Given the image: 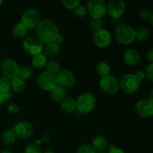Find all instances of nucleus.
Wrapping results in <instances>:
<instances>
[{
    "mask_svg": "<svg viewBox=\"0 0 153 153\" xmlns=\"http://www.w3.org/2000/svg\"><path fill=\"white\" fill-rule=\"evenodd\" d=\"M36 37L43 43H47L54 42L57 36L59 34L58 28L56 24L49 19L41 20L37 28H35Z\"/></svg>",
    "mask_w": 153,
    "mask_h": 153,
    "instance_id": "1",
    "label": "nucleus"
},
{
    "mask_svg": "<svg viewBox=\"0 0 153 153\" xmlns=\"http://www.w3.org/2000/svg\"><path fill=\"white\" fill-rule=\"evenodd\" d=\"M115 38L119 43L125 46L131 44L135 40L134 29L128 24H120L115 29Z\"/></svg>",
    "mask_w": 153,
    "mask_h": 153,
    "instance_id": "2",
    "label": "nucleus"
},
{
    "mask_svg": "<svg viewBox=\"0 0 153 153\" xmlns=\"http://www.w3.org/2000/svg\"><path fill=\"white\" fill-rule=\"evenodd\" d=\"M76 101V110L81 114H89L95 109L97 105V99L90 93H84L79 96Z\"/></svg>",
    "mask_w": 153,
    "mask_h": 153,
    "instance_id": "3",
    "label": "nucleus"
},
{
    "mask_svg": "<svg viewBox=\"0 0 153 153\" xmlns=\"http://www.w3.org/2000/svg\"><path fill=\"white\" fill-rule=\"evenodd\" d=\"M87 10L93 19H101L107 13V4L104 0H90Z\"/></svg>",
    "mask_w": 153,
    "mask_h": 153,
    "instance_id": "4",
    "label": "nucleus"
},
{
    "mask_svg": "<svg viewBox=\"0 0 153 153\" xmlns=\"http://www.w3.org/2000/svg\"><path fill=\"white\" fill-rule=\"evenodd\" d=\"M120 89L128 94L137 92L140 87V82L136 79L134 75L126 74L119 81Z\"/></svg>",
    "mask_w": 153,
    "mask_h": 153,
    "instance_id": "5",
    "label": "nucleus"
},
{
    "mask_svg": "<svg viewBox=\"0 0 153 153\" xmlns=\"http://www.w3.org/2000/svg\"><path fill=\"white\" fill-rule=\"evenodd\" d=\"M40 22L41 15L39 10L35 8H30L25 10L21 17V22L26 27L27 29L36 28Z\"/></svg>",
    "mask_w": 153,
    "mask_h": 153,
    "instance_id": "6",
    "label": "nucleus"
},
{
    "mask_svg": "<svg viewBox=\"0 0 153 153\" xmlns=\"http://www.w3.org/2000/svg\"><path fill=\"white\" fill-rule=\"evenodd\" d=\"M37 84L39 87L44 91H51L55 86L58 85L56 75L52 74L45 70L39 75L37 78Z\"/></svg>",
    "mask_w": 153,
    "mask_h": 153,
    "instance_id": "7",
    "label": "nucleus"
},
{
    "mask_svg": "<svg viewBox=\"0 0 153 153\" xmlns=\"http://www.w3.org/2000/svg\"><path fill=\"white\" fill-rule=\"evenodd\" d=\"M43 47V43L34 36L26 37L23 41L24 49L27 53L32 56L42 53Z\"/></svg>",
    "mask_w": 153,
    "mask_h": 153,
    "instance_id": "8",
    "label": "nucleus"
},
{
    "mask_svg": "<svg viewBox=\"0 0 153 153\" xmlns=\"http://www.w3.org/2000/svg\"><path fill=\"white\" fill-rule=\"evenodd\" d=\"M100 88L103 92L108 94H116L120 90L119 82L113 76L101 78L100 81Z\"/></svg>",
    "mask_w": 153,
    "mask_h": 153,
    "instance_id": "9",
    "label": "nucleus"
},
{
    "mask_svg": "<svg viewBox=\"0 0 153 153\" xmlns=\"http://www.w3.org/2000/svg\"><path fill=\"white\" fill-rule=\"evenodd\" d=\"M134 109L137 114L141 118H150L153 115V102L148 99L139 100L136 103Z\"/></svg>",
    "mask_w": 153,
    "mask_h": 153,
    "instance_id": "10",
    "label": "nucleus"
},
{
    "mask_svg": "<svg viewBox=\"0 0 153 153\" xmlns=\"http://www.w3.org/2000/svg\"><path fill=\"white\" fill-rule=\"evenodd\" d=\"M12 131H13L16 137L25 139L32 135L33 132H34V127L30 122L21 121V122L17 123L13 126Z\"/></svg>",
    "mask_w": 153,
    "mask_h": 153,
    "instance_id": "11",
    "label": "nucleus"
},
{
    "mask_svg": "<svg viewBox=\"0 0 153 153\" xmlns=\"http://www.w3.org/2000/svg\"><path fill=\"white\" fill-rule=\"evenodd\" d=\"M1 71L3 76L12 79L19 75V66L14 60L6 59L1 63Z\"/></svg>",
    "mask_w": 153,
    "mask_h": 153,
    "instance_id": "12",
    "label": "nucleus"
},
{
    "mask_svg": "<svg viewBox=\"0 0 153 153\" xmlns=\"http://www.w3.org/2000/svg\"><path fill=\"white\" fill-rule=\"evenodd\" d=\"M57 84L63 88H70L76 84V77L69 70H62L56 75Z\"/></svg>",
    "mask_w": 153,
    "mask_h": 153,
    "instance_id": "13",
    "label": "nucleus"
},
{
    "mask_svg": "<svg viewBox=\"0 0 153 153\" xmlns=\"http://www.w3.org/2000/svg\"><path fill=\"white\" fill-rule=\"evenodd\" d=\"M111 35L105 29L101 28L94 31L93 34V41L94 44L100 48H105L111 43Z\"/></svg>",
    "mask_w": 153,
    "mask_h": 153,
    "instance_id": "14",
    "label": "nucleus"
},
{
    "mask_svg": "<svg viewBox=\"0 0 153 153\" xmlns=\"http://www.w3.org/2000/svg\"><path fill=\"white\" fill-rule=\"evenodd\" d=\"M126 4L122 0H111L107 4V13L112 18H120L125 12Z\"/></svg>",
    "mask_w": 153,
    "mask_h": 153,
    "instance_id": "15",
    "label": "nucleus"
},
{
    "mask_svg": "<svg viewBox=\"0 0 153 153\" xmlns=\"http://www.w3.org/2000/svg\"><path fill=\"white\" fill-rule=\"evenodd\" d=\"M123 61L126 64L130 67L137 65L140 61V55L139 52L134 49H128L123 55Z\"/></svg>",
    "mask_w": 153,
    "mask_h": 153,
    "instance_id": "16",
    "label": "nucleus"
},
{
    "mask_svg": "<svg viewBox=\"0 0 153 153\" xmlns=\"http://www.w3.org/2000/svg\"><path fill=\"white\" fill-rule=\"evenodd\" d=\"M51 97L55 102H61L63 100L67 98V91L64 88H61L59 85L55 86L52 91H50Z\"/></svg>",
    "mask_w": 153,
    "mask_h": 153,
    "instance_id": "17",
    "label": "nucleus"
},
{
    "mask_svg": "<svg viewBox=\"0 0 153 153\" xmlns=\"http://www.w3.org/2000/svg\"><path fill=\"white\" fill-rule=\"evenodd\" d=\"M91 145L96 152L104 151L108 146V140L105 136L97 135L94 138Z\"/></svg>",
    "mask_w": 153,
    "mask_h": 153,
    "instance_id": "18",
    "label": "nucleus"
},
{
    "mask_svg": "<svg viewBox=\"0 0 153 153\" xmlns=\"http://www.w3.org/2000/svg\"><path fill=\"white\" fill-rule=\"evenodd\" d=\"M26 88L25 81L19 76L13 78L10 80V88L16 93H21Z\"/></svg>",
    "mask_w": 153,
    "mask_h": 153,
    "instance_id": "19",
    "label": "nucleus"
},
{
    "mask_svg": "<svg viewBox=\"0 0 153 153\" xmlns=\"http://www.w3.org/2000/svg\"><path fill=\"white\" fill-rule=\"evenodd\" d=\"M62 111L67 114H72L76 111V101L73 98H66L61 102Z\"/></svg>",
    "mask_w": 153,
    "mask_h": 153,
    "instance_id": "20",
    "label": "nucleus"
},
{
    "mask_svg": "<svg viewBox=\"0 0 153 153\" xmlns=\"http://www.w3.org/2000/svg\"><path fill=\"white\" fill-rule=\"evenodd\" d=\"M59 44L56 43L55 41L46 44V46L43 47V50L44 51V55L49 57H55L57 56L59 53Z\"/></svg>",
    "mask_w": 153,
    "mask_h": 153,
    "instance_id": "21",
    "label": "nucleus"
},
{
    "mask_svg": "<svg viewBox=\"0 0 153 153\" xmlns=\"http://www.w3.org/2000/svg\"><path fill=\"white\" fill-rule=\"evenodd\" d=\"M46 63H47V58L43 53H40L34 55L32 60H31V64H32L33 67L36 69H38V70L46 67Z\"/></svg>",
    "mask_w": 153,
    "mask_h": 153,
    "instance_id": "22",
    "label": "nucleus"
},
{
    "mask_svg": "<svg viewBox=\"0 0 153 153\" xmlns=\"http://www.w3.org/2000/svg\"><path fill=\"white\" fill-rule=\"evenodd\" d=\"M16 137L12 130H6L1 135V140L6 146H11L16 142Z\"/></svg>",
    "mask_w": 153,
    "mask_h": 153,
    "instance_id": "23",
    "label": "nucleus"
},
{
    "mask_svg": "<svg viewBox=\"0 0 153 153\" xmlns=\"http://www.w3.org/2000/svg\"><path fill=\"white\" fill-rule=\"evenodd\" d=\"M27 30L28 29L26 28V27L20 22L15 24L14 26L13 27V29H12V33L15 37L21 39L26 36Z\"/></svg>",
    "mask_w": 153,
    "mask_h": 153,
    "instance_id": "24",
    "label": "nucleus"
},
{
    "mask_svg": "<svg viewBox=\"0 0 153 153\" xmlns=\"http://www.w3.org/2000/svg\"><path fill=\"white\" fill-rule=\"evenodd\" d=\"M134 36H135V39H137L139 41H145L149 39L150 33L147 28L140 26L134 30Z\"/></svg>",
    "mask_w": 153,
    "mask_h": 153,
    "instance_id": "25",
    "label": "nucleus"
},
{
    "mask_svg": "<svg viewBox=\"0 0 153 153\" xmlns=\"http://www.w3.org/2000/svg\"><path fill=\"white\" fill-rule=\"evenodd\" d=\"M97 73L101 78L109 76L111 73V67L108 63L101 61L97 65Z\"/></svg>",
    "mask_w": 153,
    "mask_h": 153,
    "instance_id": "26",
    "label": "nucleus"
},
{
    "mask_svg": "<svg viewBox=\"0 0 153 153\" xmlns=\"http://www.w3.org/2000/svg\"><path fill=\"white\" fill-rule=\"evenodd\" d=\"M46 71L52 73V74L57 75L60 71H61V65L58 61H50L46 63Z\"/></svg>",
    "mask_w": 153,
    "mask_h": 153,
    "instance_id": "27",
    "label": "nucleus"
},
{
    "mask_svg": "<svg viewBox=\"0 0 153 153\" xmlns=\"http://www.w3.org/2000/svg\"><path fill=\"white\" fill-rule=\"evenodd\" d=\"M33 72L31 70V68L27 66H22V67H19V75L18 76H19L20 78H22L24 80H26V79H29L32 77Z\"/></svg>",
    "mask_w": 153,
    "mask_h": 153,
    "instance_id": "28",
    "label": "nucleus"
},
{
    "mask_svg": "<svg viewBox=\"0 0 153 153\" xmlns=\"http://www.w3.org/2000/svg\"><path fill=\"white\" fill-rule=\"evenodd\" d=\"M73 14L78 18H84L88 14V10L87 7H85L83 4H79L78 5L74 10H73Z\"/></svg>",
    "mask_w": 153,
    "mask_h": 153,
    "instance_id": "29",
    "label": "nucleus"
},
{
    "mask_svg": "<svg viewBox=\"0 0 153 153\" xmlns=\"http://www.w3.org/2000/svg\"><path fill=\"white\" fill-rule=\"evenodd\" d=\"M10 91V79L4 76L0 77V92H7Z\"/></svg>",
    "mask_w": 153,
    "mask_h": 153,
    "instance_id": "30",
    "label": "nucleus"
},
{
    "mask_svg": "<svg viewBox=\"0 0 153 153\" xmlns=\"http://www.w3.org/2000/svg\"><path fill=\"white\" fill-rule=\"evenodd\" d=\"M61 3L67 9L74 10L78 5H79L81 1L79 0H62Z\"/></svg>",
    "mask_w": 153,
    "mask_h": 153,
    "instance_id": "31",
    "label": "nucleus"
},
{
    "mask_svg": "<svg viewBox=\"0 0 153 153\" xmlns=\"http://www.w3.org/2000/svg\"><path fill=\"white\" fill-rule=\"evenodd\" d=\"M76 153H96V151L91 144L84 143L78 148Z\"/></svg>",
    "mask_w": 153,
    "mask_h": 153,
    "instance_id": "32",
    "label": "nucleus"
},
{
    "mask_svg": "<svg viewBox=\"0 0 153 153\" xmlns=\"http://www.w3.org/2000/svg\"><path fill=\"white\" fill-rule=\"evenodd\" d=\"M24 153H43L40 146L35 143H30L25 147Z\"/></svg>",
    "mask_w": 153,
    "mask_h": 153,
    "instance_id": "33",
    "label": "nucleus"
},
{
    "mask_svg": "<svg viewBox=\"0 0 153 153\" xmlns=\"http://www.w3.org/2000/svg\"><path fill=\"white\" fill-rule=\"evenodd\" d=\"M102 22L101 21V19H93L91 20V23H90V27H91V29L93 30L94 31H97V30H100L102 28Z\"/></svg>",
    "mask_w": 153,
    "mask_h": 153,
    "instance_id": "34",
    "label": "nucleus"
},
{
    "mask_svg": "<svg viewBox=\"0 0 153 153\" xmlns=\"http://www.w3.org/2000/svg\"><path fill=\"white\" fill-rule=\"evenodd\" d=\"M12 97L11 91L0 92V105H4Z\"/></svg>",
    "mask_w": 153,
    "mask_h": 153,
    "instance_id": "35",
    "label": "nucleus"
},
{
    "mask_svg": "<svg viewBox=\"0 0 153 153\" xmlns=\"http://www.w3.org/2000/svg\"><path fill=\"white\" fill-rule=\"evenodd\" d=\"M145 76L150 82H153V63H150L146 67L144 72Z\"/></svg>",
    "mask_w": 153,
    "mask_h": 153,
    "instance_id": "36",
    "label": "nucleus"
},
{
    "mask_svg": "<svg viewBox=\"0 0 153 153\" xmlns=\"http://www.w3.org/2000/svg\"><path fill=\"white\" fill-rule=\"evenodd\" d=\"M152 13H150L149 10L147 9H141V10H139L138 12V16L140 19L142 20H147V19H149Z\"/></svg>",
    "mask_w": 153,
    "mask_h": 153,
    "instance_id": "37",
    "label": "nucleus"
},
{
    "mask_svg": "<svg viewBox=\"0 0 153 153\" xmlns=\"http://www.w3.org/2000/svg\"><path fill=\"white\" fill-rule=\"evenodd\" d=\"M7 111H8L10 113L15 114H17L18 112L20 111V107L16 104H12L8 105V107H7Z\"/></svg>",
    "mask_w": 153,
    "mask_h": 153,
    "instance_id": "38",
    "label": "nucleus"
},
{
    "mask_svg": "<svg viewBox=\"0 0 153 153\" xmlns=\"http://www.w3.org/2000/svg\"><path fill=\"white\" fill-rule=\"evenodd\" d=\"M134 76H135L136 79H137L140 82H143V81L146 79L144 72L142 71V70H138V71L136 72L135 74H134Z\"/></svg>",
    "mask_w": 153,
    "mask_h": 153,
    "instance_id": "39",
    "label": "nucleus"
},
{
    "mask_svg": "<svg viewBox=\"0 0 153 153\" xmlns=\"http://www.w3.org/2000/svg\"><path fill=\"white\" fill-rule=\"evenodd\" d=\"M146 58L150 63H153V49H149L146 53Z\"/></svg>",
    "mask_w": 153,
    "mask_h": 153,
    "instance_id": "40",
    "label": "nucleus"
},
{
    "mask_svg": "<svg viewBox=\"0 0 153 153\" xmlns=\"http://www.w3.org/2000/svg\"><path fill=\"white\" fill-rule=\"evenodd\" d=\"M108 153H125L122 149H119V148H117L114 146H111L109 147L108 149Z\"/></svg>",
    "mask_w": 153,
    "mask_h": 153,
    "instance_id": "41",
    "label": "nucleus"
},
{
    "mask_svg": "<svg viewBox=\"0 0 153 153\" xmlns=\"http://www.w3.org/2000/svg\"><path fill=\"white\" fill-rule=\"evenodd\" d=\"M55 41L56 42V43H58V44H60V43H62L64 41V36H63L62 34H58V36H57L56 39H55Z\"/></svg>",
    "mask_w": 153,
    "mask_h": 153,
    "instance_id": "42",
    "label": "nucleus"
},
{
    "mask_svg": "<svg viewBox=\"0 0 153 153\" xmlns=\"http://www.w3.org/2000/svg\"><path fill=\"white\" fill-rule=\"evenodd\" d=\"M152 95H153V90L151 89L150 92H149V98L148 100H149L150 101L153 102V98H152Z\"/></svg>",
    "mask_w": 153,
    "mask_h": 153,
    "instance_id": "43",
    "label": "nucleus"
},
{
    "mask_svg": "<svg viewBox=\"0 0 153 153\" xmlns=\"http://www.w3.org/2000/svg\"><path fill=\"white\" fill-rule=\"evenodd\" d=\"M152 19H153V14L151 15L150 18H149V19H150V24H151V25H152Z\"/></svg>",
    "mask_w": 153,
    "mask_h": 153,
    "instance_id": "44",
    "label": "nucleus"
},
{
    "mask_svg": "<svg viewBox=\"0 0 153 153\" xmlns=\"http://www.w3.org/2000/svg\"><path fill=\"white\" fill-rule=\"evenodd\" d=\"M43 153H55V152H53V151H52V150H47V151H46V152H44Z\"/></svg>",
    "mask_w": 153,
    "mask_h": 153,
    "instance_id": "45",
    "label": "nucleus"
},
{
    "mask_svg": "<svg viewBox=\"0 0 153 153\" xmlns=\"http://www.w3.org/2000/svg\"><path fill=\"white\" fill-rule=\"evenodd\" d=\"M0 153H12L11 152H9V151H3V152H0Z\"/></svg>",
    "mask_w": 153,
    "mask_h": 153,
    "instance_id": "46",
    "label": "nucleus"
},
{
    "mask_svg": "<svg viewBox=\"0 0 153 153\" xmlns=\"http://www.w3.org/2000/svg\"><path fill=\"white\" fill-rule=\"evenodd\" d=\"M96 153H106L104 151H100V152H96Z\"/></svg>",
    "mask_w": 153,
    "mask_h": 153,
    "instance_id": "47",
    "label": "nucleus"
},
{
    "mask_svg": "<svg viewBox=\"0 0 153 153\" xmlns=\"http://www.w3.org/2000/svg\"><path fill=\"white\" fill-rule=\"evenodd\" d=\"M3 3V1H1V0H0V6L1 5V4Z\"/></svg>",
    "mask_w": 153,
    "mask_h": 153,
    "instance_id": "48",
    "label": "nucleus"
},
{
    "mask_svg": "<svg viewBox=\"0 0 153 153\" xmlns=\"http://www.w3.org/2000/svg\"><path fill=\"white\" fill-rule=\"evenodd\" d=\"M0 137H1V133H0Z\"/></svg>",
    "mask_w": 153,
    "mask_h": 153,
    "instance_id": "49",
    "label": "nucleus"
}]
</instances>
